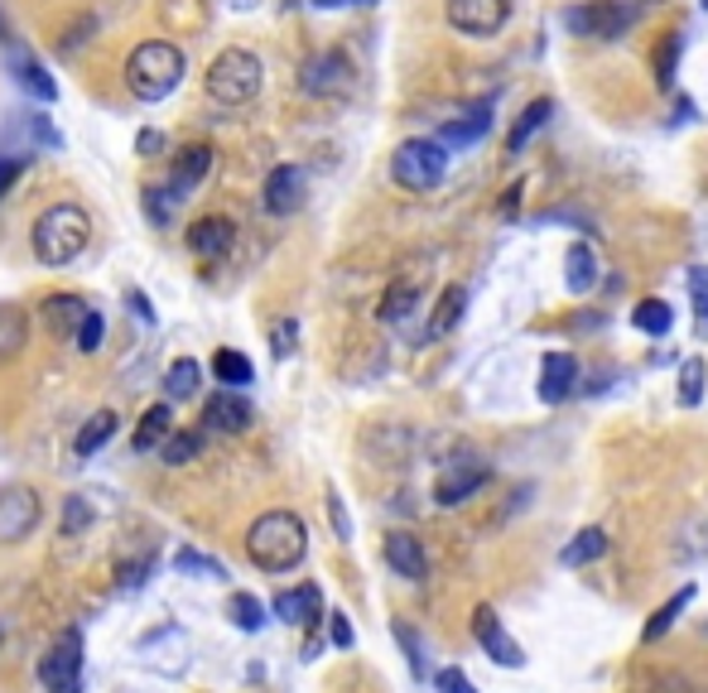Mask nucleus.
Segmentation results:
<instances>
[{
  "mask_svg": "<svg viewBox=\"0 0 708 693\" xmlns=\"http://www.w3.org/2000/svg\"><path fill=\"white\" fill-rule=\"evenodd\" d=\"M328 635H332V645H352V626H347V616L342 612H332V621H328Z\"/></svg>",
  "mask_w": 708,
  "mask_h": 693,
  "instance_id": "52",
  "label": "nucleus"
},
{
  "mask_svg": "<svg viewBox=\"0 0 708 693\" xmlns=\"http://www.w3.org/2000/svg\"><path fill=\"white\" fill-rule=\"evenodd\" d=\"M212 375L222 381L227 390H241V385H251L256 381V366L246 361L241 352H231V346H222V352L212 356Z\"/></svg>",
  "mask_w": 708,
  "mask_h": 693,
  "instance_id": "31",
  "label": "nucleus"
},
{
  "mask_svg": "<svg viewBox=\"0 0 708 693\" xmlns=\"http://www.w3.org/2000/svg\"><path fill=\"white\" fill-rule=\"evenodd\" d=\"M39 684L49 693H82V631L72 626L58 635V645L39 660Z\"/></svg>",
  "mask_w": 708,
  "mask_h": 693,
  "instance_id": "6",
  "label": "nucleus"
},
{
  "mask_svg": "<svg viewBox=\"0 0 708 693\" xmlns=\"http://www.w3.org/2000/svg\"><path fill=\"white\" fill-rule=\"evenodd\" d=\"M92 29H97V20H82L78 29H72V34H63V43H58V49H63V53H78L82 43H87V34H92Z\"/></svg>",
  "mask_w": 708,
  "mask_h": 693,
  "instance_id": "51",
  "label": "nucleus"
},
{
  "mask_svg": "<svg viewBox=\"0 0 708 693\" xmlns=\"http://www.w3.org/2000/svg\"><path fill=\"white\" fill-rule=\"evenodd\" d=\"M309 554V525L295 511H266L246 530V559L260 573H289Z\"/></svg>",
  "mask_w": 708,
  "mask_h": 693,
  "instance_id": "1",
  "label": "nucleus"
},
{
  "mask_svg": "<svg viewBox=\"0 0 708 693\" xmlns=\"http://www.w3.org/2000/svg\"><path fill=\"white\" fill-rule=\"evenodd\" d=\"M448 169V144L443 140H405L390 154V179L410 193H429Z\"/></svg>",
  "mask_w": 708,
  "mask_h": 693,
  "instance_id": "5",
  "label": "nucleus"
},
{
  "mask_svg": "<svg viewBox=\"0 0 708 693\" xmlns=\"http://www.w3.org/2000/svg\"><path fill=\"white\" fill-rule=\"evenodd\" d=\"M636 14H641V0H598L588 10H574L569 24L588 39H621L636 24Z\"/></svg>",
  "mask_w": 708,
  "mask_h": 693,
  "instance_id": "10",
  "label": "nucleus"
},
{
  "mask_svg": "<svg viewBox=\"0 0 708 693\" xmlns=\"http://www.w3.org/2000/svg\"><path fill=\"white\" fill-rule=\"evenodd\" d=\"M318 10H338V6H376V0H313Z\"/></svg>",
  "mask_w": 708,
  "mask_h": 693,
  "instance_id": "54",
  "label": "nucleus"
},
{
  "mask_svg": "<svg viewBox=\"0 0 708 693\" xmlns=\"http://www.w3.org/2000/svg\"><path fill=\"white\" fill-rule=\"evenodd\" d=\"M198 385H202V366H198L193 356L169 361V371H164V395L169 400H193Z\"/></svg>",
  "mask_w": 708,
  "mask_h": 693,
  "instance_id": "30",
  "label": "nucleus"
},
{
  "mask_svg": "<svg viewBox=\"0 0 708 693\" xmlns=\"http://www.w3.org/2000/svg\"><path fill=\"white\" fill-rule=\"evenodd\" d=\"M101 338H107V318H101V313L92 309V313L82 318V328H78V338H72V342H78V352L92 356L97 346H101Z\"/></svg>",
  "mask_w": 708,
  "mask_h": 693,
  "instance_id": "44",
  "label": "nucleus"
},
{
  "mask_svg": "<svg viewBox=\"0 0 708 693\" xmlns=\"http://www.w3.org/2000/svg\"><path fill=\"white\" fill-rule=\"evenodd\" d=\"M266 87V68L251 49H222L208 63V78H202V92H208L217 107H251Z\"/></svg>",
  "mask_w": 708,
  "mask_h": 693,
  "instance_id": "4",
  "label": "nucleus"
},
{
  "mask_svg": "<svg viewBox=\"0 0 708 693\" xmlns=\"http://www.w3.org/2000/svg\"><path fill=\"white\" fill-rule=\"evenodd\" d=\"M270 612L280 616L285 626H313V621L323 616V592H318L313 583L289 587V592H280V597L270 602Z\"/></svg>",
  "mask_w": 708,
  "mask_h": 693,
  "instance_id": "18",
  "label": "nucleus"
},
{
  "mask_svg": "<svg viewBox=\"0 0 708 693\" xmlns=\"http://www.w3.org/2000/svg\"><path fill=\"white\" fill-rule=\"evenodd\" d=\"M607 554V530H598V525H588V530H578L569 544H564V554H559V563L564 569H584V563H592V559H602Z\"/></svg>",
  "mask_w": 708,
  "mask_h": 693,
  "instance_id": "28",
  "label": "nucleus"
},
{
  "mask_svg": "<svg viewBox=\"0 0 708 693\" xmlns=\"http://www.w3.org/2000/svg\"><path fill=\"white\" fill-rule=\"evenodd\" d=\"M472 635H477V645L487 650V660H491V664H506V670H520V664H526V650L511 641V631L501 626V616L491 612L487 602L472 612Z\"/></svg>",
  "mask_w": 708,
  "mask_h": 693,
  "instance_id": "12",
  "label": "nucleus"
},
{
  "mask_svg": "<svg viewBox=\"0 0 708 693\" xmlns=\"http://www.w3.org/2000/svg\"><path fill=\"white\" fill-rule=\"evenodd\" d=\"M39 520H43V505L34 486H20V482L0 486V544H24L39 530Z\"/></svg>",
  "mask_w": 708,
  "mask_h": 693,
  "instance_id": "9",
  "label": "nucleus"
},
{
  "mask_svg": "<svg viewBox=\"0 0 708 693\" xmlns=\"http://www.w3.org/2000/svg\"><path fill=\"white\" fill-rule=\"evenodd\" d=\"M299 87H303V97H318V101L347 97L357 87V68L347 63V53H338V49L313 53L309 63L299 68Z\"/></svg>",
  "mask_w": 708,
  "mask_h": 693,
  "instance_id": "7",
  "label": "nucleus"
},
{
  "mask_svg": "<svg viewBox=\"0 0 708 693\" xmlns=\"http://www.w3.org/2000/svg\"><path fill=\"white\" fill-rule=\"evenodd\" d=\"M549 116H555V101H549V97H535L530 107L516 116L511 135H506V150H511V154H520V150H526V144L535 140V130H545V125H549Z\"/></svg>",
  "mask_w": 708,
  "mask_h": 693,
  "instance_id": "23",
  "label": "nucleus"
},
{
  "mask_svg": "<svg viewBox=\"0 0 708 693\" xmlns=\"http://www.w3.org/2000/svg\"><path fill=\"white\" fill-rule=\"evenodd\" d=\"M227 616H231V626L246 631V635H256V631H266V602L256 597V592H231V602H227Z\"/></svg>",
  "mask_w": 708,
  "mask_h": 693,
  "instance_id": "29",
  "label": "nucleus"
},
{
  "mask_svg": "<svg viewBox=\"0 0 708 693\" xmlns=\"http://www.w3.org/2000/svg\"><path fill=\"white\" fill-rule=\"evenodd\" d=\"M487 130H491V107H487V101H477L472 111H462L458 121H448V125L439 130V140L453 144V150H462V144H477V140H482Z\"/></svg>",
  "mask_w": 708,
  "mask_h": 693,
  "instance_id": "22",
  "label": "nucleus"
},
{
  "mask_svg": "<svg viewBox=\"0 0 708 693\" xmlns=\"http://www.w3.org/2000/svg\"><path fill=\"white\" fill-rule=\"evenodd\" d=\"M631 323L641 328V332H650V338H665V332L675 328V309L665 299H641L631 309Z\"/></svg>",
  "mask_w": 708,
  "mask_h": 693,
  "instance_id": "33",
  "label": "nucleus"
},
{
  "mask_svg": "<svg viewBox=\"0 0 708 693\" xmlns=\"http://www.w3.org/2000/svg\"><path fill=\"white\" fill-rule=\"evenodd\" d=\"M183 72H188V58H183L179 43H169V39H144L126 58V87H130L136 101H144V107L173 97V87L183 82Z\"/></svg>",
  "mask_w": 708,
  "mask_h": 693,
  "instance_id": "2",
  "label": "nucleus"
},
{
  "mask_svg": "<svg viewBox=\"0 0 708 693\" xmlns=\"http://www.w3.org/2000/svg\"><path fill=\"white\" fill-rule=\"evenodd\" d=\"M328 520H332V530H338V540H352V520H347V505L338 491H328Z\"/></svg>",
  "mask_w": 708,
  "mask_h": 693,
  "instance_id": "48",
  "label": "nucleus"
},
{
  "mask_svg": "<svg viewBox=\"0 0 708 693\" xmlns=\"http://www.w3.org/2000/svg\"><path fill=\"white\" fill-rule=\"evenodd\" d=\"M574 385H578V361L569 352H549L540 361V400L559 404V400L574 395Z\"/></svg>",
  "mask_w": 708,
  "mask_h": 693,
  "instance_id": "19",
  "label": "nucleus"
},
{
  "mask_svg": "<svg viewBox=\"0 0 708 693\" xmlns=\"http://www.w3.org/2000/svg\"><path fill=\"white\" fill-rule=\"evenodd\" d=\"M303 198H309V173H303L299 164H280L270 169L266 179V193H260V202H266L270 217H289L303 208Z\"/></svg>",
  "mask_w": 708,
  "mask_h": 693,
  "instance_id": "13",
  "label": "nucleus"
},
{
  "mask_svg": "<svg viewBox=\"0 0 708 693\" xmlns=\"http://www.w3.org/2000/svg\"><path fill=\"white\" fill-rule=\"evenodd\" d=\"M564 284H569V294H588L598 284V251L588 241H574L564 251Z\"/></svg>",
  "mask_w": 708,
  "mask_h": 693,
  "instance_id": "21",
  "label": "nucleus"
},
{
  "mask_svg": "<svg viewBox=\"0 0 708 693\" xmlns=\"http://www.w3.org/2000/svg\"><path fill=\"white\" fill-rule=\"evenodd\" d=\"M251 6H260V0H231V10H251Z\"/></svg>",
  "mask_w": 708,
  "mask_h": 693,
  "instance_id": "55",
  "label": "nucleus"
},
{
  "mask_svg": "<svg viewBox=\"0 0 708 693\" xmlns=\"http://www.w3.org/2000/svg\"><path fill=\"white\" fill-rule=\"evenodd\" d=\"M144 573H150V569H140V563H126V569H121V587L130 592V587H140V583H150V578H144Z\"/></svg>",
  "mask_w": 708,
  "mask_h": 693,
  "instance_id": "53",
  "label": "nucleus"
},
{
  "mask_svg": "<svg viewBox=\"0 0 708 693\" xmlns=\"http://www.w3.org/2000/svg\"><path fill=\"white\" fill-rule=\"evenodd\" d=\"M689 602H694V587H679V592H675V597H670V602H665V606H656V616H650V621H646L641 641H646V645H650V641H660V635H665V631H670V626H675V616H679V612H685V606H689Z\"/></svg>",
  "mask_w": 708,
  "mask_h": 693,
  "instance_id": "34",
  "label": "nucleus"
},
{
  "mask_svg": "<svg viewBox=\"0 0 708 693\" xmlns=\"http://www.w3.org/2000/svg\"><path fill=\"white\" fill-rule=\"evenodd\" d=\"M111 439H116V414H111V410H97V414L78 429V439H72V453H78V458H97Z\"/></svg>",
  "mask_w": 708,
  "mask_h": 693,
  "instance_id": "27",
  "label": "nucleus"
},
{
  "mask_svg": "<svg viewBox=\"0 0 708 693\" xmlns=\"http://www.w3.org/2000/svg\"><path fill=\"white\" fill-rule=\"evenodd\" d=\"M29 237H34V255L43 265L63 270L92 245V217H87V208H78V202H53V208H43L34 217V231H29Z\"/></svg>",
  "mask_w": 708,
  "mask_h": 693,
  "instance_id": "3",
  "label": "nucleus"
},
{
  "mask_svg": "<svg viewBox=\"0 0 708 693\" xmlns=\"http://www.w3.org/2000/svg\"><path fill=\"white\" fill-rule=\"evenodd\" d=\"M173 569L188 573V578H212V583H222V578H227V563L208 559L202 549H179V554H173Z\"/></svg>",
  "mask_w": 708,
  "mask_h": 693,
  "instance_id": "36",
  "label": "nucleus"
},
{
  "mask_svg": "<svg viewBox=\"0 0 708 693\" xmlns=\"http://www.w3.org/2000/svg\"><path fill=\"white\" fill-rule=\"evenodd\" d=\"M396 641L405 645V660H410V670H415V679H425L429 674V664H425V641L405 626V621H396Z\"/></svg>",
  "mask_w": 708,
  "mask_h": 693,
  "instance_id": "43",
  "label": "nucleus"
},
{
  "mask_svg": "<svg viewBox=\"0 0 708 693\" xmlns=\"http://www.w3.org/2000/svg\"><path fill=\"white\" fill-rule=\"evenodd\" d=\"M208 169H212V144H188V150L173 159V169H169V188L179 193V202L193 193V188L208 179Z\"/></svg>",
  "mask_w": 708,
  "mask_h": 693,
  "instance_id": "20",
  "label": "nucleus"
},
{
  "mask_svg": "<svg viewBox=\"0 0 708 693\" xmlns=\"http://www.w3.org/2000/svg\"><path fill=\"white\" fill-rule=\"evenodd\" d=\"M419 309V289L415 284H390L386 289V299H381V318L386 323H405Z\"/></svg>",
  "mask_w": 708,
  "mask_h": 693,
  "instance_id": "37",
  "label": "nucleus"
},
{
  "mask_svg": "<svg viewBox=\"0 0 708 693\" xmlns=\"http://www.w3.org/2000/svg\"><path fill=\"white\" fill-rule=\"evenodd\" d=\"M136 150H140L144 159H159V154H164V135H159V130H140V135H136Z\"/></svg>",
  "mask_w": 708,
  "mask_h": 693,
  "instance_id": "50",
  "label": "nucleus"
},
{
  "mask_svg": "<svg viewBox=\"0 0 708 693\" xmlns=\"http://www.w3.org/2000/svg\"><path fill=\"white\" fill-rule=\"evenodd\" d=\"M0 43H6V63H10V72H14V82H20V87H24V92L34 97V101H53V97H58V82H53V72L43 68L39 58L24 49V43H14L10 34L0 39Z\"/></svg>",
  "mask_w": 708,
  "mask_h": 693,
  "instance_id": "14",
  "label": "nucleus"
},
{
  "mask_svg": "<svg viewBox=\"0 0 708 693\" xmlns=\"http://www.w3.org/2000/svg\"><path fill=\"white\" fill-rule=\"evenodd\" d=\"M433 693H477V684L462 670H453V664H448V670H439L433 674Z\"/></svg>",
  "mask_w": 708,
  "mask_h": 693,
  "instance_id": "45",
  "label": "nucleus"
},
{
  "mask_svg": "<svg viewBox=\"0 0 708 693\" xmlns=\"http://www.w3.org/2000/svg\"><path fill=\"white\" fill-rule=\"evenodd\" d=\"M386 563L396 569V578H405V583H425V578H429L425 544H419L410 530H390L386 534Z\"/></svg>",
  "mask_w": 708,
  "mask_h": 693,
  "instance_id": "17",
  "label": "nucleus"
},
{
  "mask_svg": "<svg viewBox=\"0 0 708 693\" xmlns=\"http://www.w3.org/2000/svg\"><path fill=\"white\" fill-rule=\"evenodd\" d=\"M462 309H468V289H462V284H448L443 299H439V313L429 318V338H443V332H453L458 318H462Z\"/></svg>",
  "mask_w": 708,
  "mask_h": 693,
  "instance_id": "32",
  "label": "nucleus"
},
{
  "mask_svg": "<svg viewBox=\"0 0 708 693\" xmlns=\"http://www.w3.org/2000/svg\"><path fill=\"white\" fill-rule=\"evenodd\" d=\"M29 346V313L0 303V361H14Z\"/></svg>",
  "mask_w": 708,
  "mask_h": 693,
  "instance_id": "24",
  "label": "nucleus"
},
{
  "mask_svg": "<svg viewBox=\"0 0 708 693\" xmlns=\"http://www.w3.org/2000/svg\"><path fill=\"white\" fill-rule=\"evenodd\" d=\"M43 313H49V323H53L58 338H78L82 318L92 313V309H87V299H78V294H53L49 303H43Z\"/></svg>",
  "mask_w": 708,
  "mask_h": 693,
  "instance_id": "25",
  "label": "nucleus"
},
{
  "mask_svg": "<svg viewBox=\"0 0 708 693\" xmlns=\"http://www.w3.org/2000/svg\"><path fill=\"white\" fill-rule=\"evenodd\" d=\"M487 476H491V468H487L482 458L462 453V458H453V462H443L439 476H433V501H439L443 511H453V505L472 501L477 491L487 486Z\"/></svg>",
  "mask_w": 708,
  "mask_h": 693,
  "instance_id": "8",
  "label": "nucleus"
},
{
  "mask_svg": "<svg viewBox=\"0 0 708 693\" xmlns=\"http://www.w3.org/2000/svg\"><path fill=\"white\" fill-rule=\"evenodd\" d=\"M231 241H237V222L231 217H198L193 227H188V251L198 260H222L231 251Z\"/></svg>",
  "mask_w": 708,
  "mask_h": 693,
  "instance_id": "15",
  "label": "nucleus"
},
{
  "mask_svg": "<svg viewBox=\"0 0 708 693\" xmlns=\"http://www.w3.org/2000/svg\"><path fill=\"white\" fill-rule=\"evenodd\" d=\"M29 159H34V154H6V159H0V198L20 183V173L29 169Z\"/></svg>",
  "mask_w": 708,
  "mask_h": 693,
  "instance_id": "46",
  "label": "nucleus"
},
{
  "mask_svg": "<svg viewBox=\"0 0 708 693\" xmlns=\"http://www.w3.org/2000/svg\"><path fill=\"white\" fill-rule=\"evenodd\" d=\"M173 202H179V193H173L169 183H154V188H144V212H150V222H154V227H169V217H173Z\"/></svg>",
  "mask_w": 708,
  "mask_h": 693,
  "instance_id": "41",
  "label": "nucleus"
},
{
  "mask_svg": "<svg viewBox=\"0 0 708 693\" xmlns=\"http://www.w3.org/2000/svg\"><path fill=\"white\" fill-rule=\"evenodd\" d=\"M198 453H202V433H169L164 448H159L164 468H183V462H193Z\"/></svg>",
  "mask_w": 708,
  "mask_h": 693,
  "instance_id": "38",
  "label": "nucleus"
},
{
  "mask_svg": "<svg viewBox=\"0 0 708 693\" xmlns=\"http://www.w3.org/2000/svg\"><path fill=\"white\" fill-rule=\"evenodd\" d=\"M704 381H708V361L685 356V366H679V404H685V410H694V404L704 400Z\"/></svg>",
  "mask_w": 708,
  "mask_h": 693,
  "instance_id": "35",
  "label": "nucleus"
},
{
  "mask_svg": "<svg viewBox=\"0 0 708 693\" xmlns=\"http://www.w3.org/2000/svg\"><path fill=\"white\" fill-rule=\"evenodd\" d=\"M689 294H694V328H699V338H708V265L689 270Z\"/></svg>",
  "mask_w": 708,
  "mask_h": 693,
  "instance_id": "40",
  "label": "nucleus"
},
{
  "mask_svg": "<svg viewBox=\"0 0 708 693\" xmlns=\"http://www.w3.org/2000/svg\"><path fill=\"white\" fill-rule=\"evenodd\" d=\"M675 58H679V34H670L660 43V53H656V78H660V87H670V78H675Z\"/></svg>",
  "mask_w": 708,
  "mask_h": 693,
  "instance_id": "47",
  "label": "nucleus"
},
{
  "mask_svg": "<svg viewBox=\"0 0 708 693\" xmlns=\"http://www.w3.org/2000/svg\"><path fill=\"white\" fill-rule=\"evenodd\" d=\"M443 14H448V24H453L458 34L487 39V34H497V29L506 24V14H511V0H448Z\"/></svg>",
  "mask_w": 708,
  "mask_h": 693,
  "instance_id": "11",
  "label": "nucleus"
},
{
  "mask_svg": "<svg viewBox=\"0 0 708 693\" xmlns=\"http://www.w3.org/2000/svg\"><path fill=\"white\" fill-rule=\"evenodd\" d=\"M126 303H130V313H136V318H140V323H144V328H154V303H150V299H144V294H140V289H130V294H126Z\"/></svg>",
  "mask_w": 708,
  "mask_h": 693,
  "instance_id": "49",
  "label": "nucleus"
},
{
  "mask_svg": "<svg viewBox=\"0 0 708 693\" xmlns=\"http://www.w3.org/2000/svg\"><path fill=\"white\" fill-rule=\"evenodd\" d=\"M295 346H299V323H295V318H280V323L270 328V352H275V361L295 356Z\"/></svg>",
  "mask_w": 708,
  "mask_h": 693,
  "instance_id": "42",
  "label": "nucleus"
},
{
  "mask_svg": "<svg viewBox=\"0 0 708 693\" xmlns=\"http://www.w3.org/2000/svg\"><path fill=\"white\" fill-rule=\"evenodd\" d=\"M87 530H92V505H87V496H68L63 501V540H82Z\"/></svg>",
  "mask_w": 708,
  "mask_h": 693,
  "instance_id": "39",
  "label": "nucleus"
},
{
  "mask_svg": "<svg viewBox=\"0 0 708 693\" xmlns=\"http://www.w3.org/2000/svg\"><path fill=\"white\" fill-rule=\"evenodd\" d=\"M169 429H173V410H169V404H150V410L140 414V424H136V453H154V448H164Z\"/></svg>",
  "mask_w": 708,
  "mask_h": 693,
  "instance_id": "26",
  "label": "nucleus"
},
{
  "mask_svg": "<svg viewBox=\"0 0 708 693\" xmlns=\"http://www.w3.org/2000/svg\"><path fill=\"white\" fill-rule=\"evenodd\" d=\"M251 419H256V410L246 404L241 390H217V395L202 404V424L217 429V433H246Z\"/></svg>",
  "mask_w": 708,
  "mask_h": 693,
  "instance_id": "16",
  "label": "nucleus"
}]
</instances>
